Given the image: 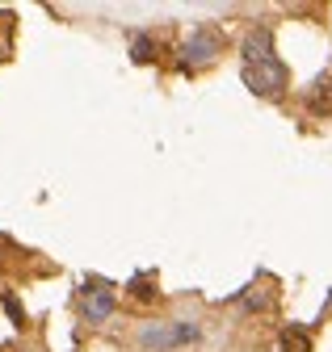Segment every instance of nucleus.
Masks as SVG:
<instances>
[{
	"instance_id": "obj_6",
	"label": "nucleus",
	"mask_w": 332,
	"mask_h": 352,
	"mask_svg": "<svg viewBox=\"0 0 332 352\" xmlns=\"http://www.w3.org/2000/svg\"><path fill=\"white\" fill-rule=\"evenodd\" d=\"M307 109L315 118H328L332 113V76H320L311 88H307Z\"/></svg>"
},
{
	"instance_id": "obj_2",
	"label": "nucleus",
	"mask_w": 332,
	"mask_h": 352,
	"mask_svg": "<svg viewBox=\"0 0 332 352\" xmlns=\"http://www.w3.org/2000/svg\"><path fill=\"white\" fill-rule=\"evenodd\" d=\"M290 72L273 59V63H244V88L257 97H282L286 93Z\"/></svg>"
},
{
	"instance_id": "obj_1",
	"label": "nucleus",
	"mask_w": 332,
	"mask_h": 352,
	"mask_svg": "<svg viewBox=\"0 0 332 352\" xmlns=\"http://www.w3.org/2000/svg\"><path fill=\"white\" fill-rule=\"evenodd\" d=\"M189 340H198L194 323H147L139 331V348L143 352H173V348H181Z\"/></svg>"
},
{
	"instance_id": "obj_5",
	"label": "nucleus",
	"mask_w": 332,
	"mask_h": 352,
	"mask_svg": "<svg viewBox=\"0 0 332 352\" xmlns=\"http://www.w3.org/2000/svg\"><path fill=\"white\" fill-rule=\"evenodd\" d=\"M240 55H244V63H273V30H269V25L248 30Z\"/></svg>"
},
{
	"instance_id": "obj_3",
	"label": "nucleus",
	"mask_w": 332,
	"mask_h": 352,
	"mask_svg": "<svg viewBox=\"0 0 332 352\" xmlns=\"http://www.w3.org/2000/svg\"><path fill=\"white\" fill-rule=\"evenodd\" d=\"M223 51V38L215 34V30H194L185 42H181V59H185V67H198V63H211L215 55Z\"/></svg>"
},
{
	"instance_id": "obj_8",
	"label": "nucleus",
	"mask_w": 332,
	"mask_h": 352,
	"mask_svg": "<svg viewBox=\"0 0 332 352\" xmlns=\"http://www.w3.org/2000/svg\"><path fill=\"white\" fill-rule=\"evenodd\" d=\"M135 63H152V38H135Z\"/></svg>"
},
{
	"instance_id": "obj_7",
	"label": "nucleus",
	"mask_w": 332,
	"mask_h": 352,
	"mask_svg": "<svg viewBox=\"0 0 332 352\" xmlns=\"http://www.w3.org/2000/svg\"><path fill=\"white\" fill-rule=\"evenodd\" d=\"M282 348H286V352H311V340H307V331H299V327H286V331H282Z\"/></svg>"
},
{
	"instance_id": "obj_4",
	"label": "nucleus",
	"mask_w": 332,
	"mask_h": 352,
	"mask_svg": "<svg viewBox=\"0 0 332 352\" xmlns=\"http://www.w3.org/2000/svg\"><path fill=\"white\" fill-rule=\"evenodd\" d=\"M80 311H85V319L89 323H105L114 311H118V298H114V289L110 285H85V298H80Z\"/></svg>"
}]
</instances>
